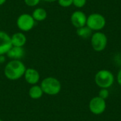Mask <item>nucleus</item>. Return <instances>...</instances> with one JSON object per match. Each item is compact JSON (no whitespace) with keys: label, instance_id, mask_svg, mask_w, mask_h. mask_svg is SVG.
Wrapping results in <instances>:
<instances>
[{"label":"nucleus","instance_id":"1","mask_svg":"<svg viewBox=\"0 0 121 121\" xmlns=\"http://www.w3.org/2000/svg\"><path fill=\"white\" fill-rule=\"evenodd\" d=\"M26 67L19 60H11L5 66L4 74L6 79L16 81L23 77Z\"/></svg>","mask_w":121,"mask_h":121},{"label":"nucleus","instance_id":"2","mask_svg":"<svg viewBox=\"0 0 121 121\" xmlns=\"http://www.w3.org/2000/svg\"><path fill=\"white\" fill-rule=\"evenodd\" d=\"M40 86H41L43 93L49 96L57 95L62 89L61 82L53 77H48L43 79Z\"/></svg>","mask_w":121,"mask_h":121},{"label":"nucleus","instance_id":"3","mask_svg":"<svg viewBox=\"0 0 121 121\" xmlns=\"http://www.w3.org/2000/svg\"><path fill=\"white\" fill-rule=\"evenodd\" d=\"M94 80L96 84L101 89H108L113 84L115 77L110 70L101 69L96 74Z\"/></svg>","mask_w":121,"mask_h":121},{"label":"nucleus","instance_id":"4","mask_svg":"<svg viewBox=\"0 0 121 121\" xmlns=\"http://www.w3.org/2000/svg\"><path fill=\"white\" fill-rule=\"evenodd\" d=\"M106 23V21L103 15L101 13H94L90 14L87 17L86 26L93 31H99L105 27Z\"/></svg>","mask_w":121,"mask_h":121},{"label":"nucleus","instance_id":"5","mask_svg":"<svg viewBox=\"0 0 121 121\" xmlns=\"http://www.w3.org/2000/svg\"><path fill=\"white\" fill-rule=\"evenodd\" d=\"M108 38L105 33L97 31L92 34L91 37V45L94 50L101 52L104 50L107 46Z\"/></svg>","mask_w":121,"mask_h":121},{"label":"nucleus","instance_id":"6","mask_svg":"<svg viewBox=\"0 0 121 121\" xmlns=\"http://www.w3.org/2000/svg\"><path fill=\"white\" fill-rule=\"evenodd\" d=\"M35 24V21L33 16L28 13H22L18 16L16 20V26L22 32L31 30Z\"/></svg>","mask_w":121,"mask_h":121},{"label":"nucleus","instance_id":"7","mask_svg":"<svg viewBox=\"0 0 121 121\" xmlns=\"http://www.w3.org/2000/svg\"><path fill=\"white\" fill-rule=\"evenodd\" d=\"M89 108L93 114L101 115L104 113L106 109V100L100 98L98 96H95L90 100L89 104Z\"/></svg>","mask_w":121,"mask_h":121},{"label":"nucleus","instance_id":"8","mask_svg":"<svg viewBox=\"0 0 121 121\" xmlns=\"http://www.w3.org/2000/svg\"><path fill=\"white\" fill-rule=\"evenodd\" d=\"M87 16L82 11H76L73 12L70 17V21L73 26L76 28H79L86 25Z\"/></svg>","mask_w":121,"mask_h":121},{"label":"nucleus","instance_id":"9","mask_svg":"<svg viewBox=\"0 0 121 121\" xmlns=\"http://www.w3.org/2000/svg\"><path fill=\"white\" fill-rule=\"evenodd\" d=\"M12 47L11 36L5 31L0 30V55H4Z\"/></svg>","mask_w":121,"mask_h":121},{"label":"nucleus","instance_id":"10","mask_svg":"<svg viewBox=\"0 0 121 121\" xmlns=\"http://www.w3.org/2000/svg\"><path fill=\"white\" fill-rule=\"evenodd\" d=\"M24 79L25 81L30 84V85H35L37 84L40 79V75L38 70L34 68H26V72L24 73Z\"/></svg>","mask_w":121,"mask_h":121},{"label":"nucleus","instance_id":"11","mask_svg":"<svg viewBox=\"0 0 121 121\" xmlns=\"http://www.w3.org/2000/svg\"><path fill=\"white\" fill-rule=\"evenodd\" d=\"M12 46L23 47L27 41V38L23 32H16L11 36Z\"/></svg>","mask_w":121,"mask_h":121},{"label":"nucleus","instance_id":"12","mask_svg":"<svg viewBox=\"0 0 121 121\" xmlns=\"http://www.w3.org/2000/svg\"><path fill=\"white\" fill-rule=\"evenodd\" d=\"M6 55L11 60H20L22 57H24L25 50L23 49V47L12 46Z\"/></svg>","mask_w":121,"mask_h":121},{"label":"nucleus","instance_id":"13","mask_svg":"<svg viewBox=\"0 0 121 121\" xmlns=\"http://www.w3.org/2000/svg\"><path fill=\"white\" fill-rule=\"evenodd\" d=\"M44 94L43 89L40 85L35 84V85H32L31 87L28 90V96H30V99H34V100H38L40 99L43 95Z\"/></svg>","mask_w":121,"mask_h":121},{"label":"nucleus","instance_id":"14","mask_svg":"<svg viewBox=\"0 0 121 121\" xmlns=\"http://www.w3.org/2000/svg\"><path fill=\"white\" fill-rule=\"evenodd\" d=\"M31 16L35 21H43L46 19L48 16V13L45 9L38 7L34 9Z\"/></svg>","mask_w":121,"mask_h":121},{"label":"nucleus","instance_id":"15","mask_svg":"<svg viewBox=\"0 0 121 121\" xmlns=\"http://www.w3.org/2000/svg\"><path fill=\"white\" fill-rule=\"evenodd\" d=\"M92 32H93V30H91L86 26L77 28V35L83 39H87V38L91 37V35L93 34Z\"/></svg>","mask_w":121,"mask_h":121},{"label":"nucleus","instance_id":"16","mask_svg":"<svg viewBox=\"0 0 121 121\" xmlns=\"http://www.w3.org/2000/svg\"><path fill=\"white\" fill-rule=\"evenodd\" d=\"M110 93L108 91V89H101L99 91V95L98 96H99L100 98L106 100L108 97H109Z\"/></svg>","mask_w":121,"mask_h":121},{"label":"nucleus","instance_id":"17","mask_svg":"<svg viewBox=\"0 0 121 121\" xmlns=\"http://www.w3.org/2000/svg\"><path fill=\"white\" fill-rule=\"evenodd\" d=\"M59 5L64 8H67L73 4V0H57Z\"/></svg>","mask_w":121,"mask_h":121},{"label":"nucleus","instance_id":"18","mask_svg":"<svg viewBox=\"0 0 121 121\" xmlns=\"http://www.w3.org/2000/svg\"><path fill=\"white\" fill-rule=\"evenodd\" d=\"M86 1L87 0H73V4L75 7L77 8H82L84 7L86 4Z\"/></svg>","mask_w":121,"mask_h":121},{"label":"nucleus","instance_id":"19","mask_svg":"<svg viewBox=\"0 0 121 121\" xmlns=\"http://www.w3.org/2000/svg\"><path fill=\"white\" fill-rule=\"evenodd\" d=\"M40 1L41 0H24V3L28 6L34 7V6H36L37 5H38V4L40 3Z\"/></svg>","mask_w":121,"mask_h":121},{"label":"nucleus","instance_id":"20","mask_svg":"<svg viewBox=\"0 0 121 121\" xmlns=\"http://www.w3.org/2000/svg\"><path fill=\"white\" fill-rule=\"evenodd\" d=\"M117 82L121 86V69L118 71L117 74Z\"/></svg>","mask_w":121,"mask_h":121},{"label":"nucleus","instance_id":"21","mask_svg":"<svg viewBox=\"0 0 121 121\" xmlns=\"http://www.w3.org/2000/svg\"><path fill=\"white\" fill-rule=\"evenodd\" d=\"M4 62V56L0 55V63H2Z\"/></svg>","mask_w":121,"mask_h":121},{"label":"nucleus","instance_id":"22","mask_svg":"<svg viewBox=\"0 0 121 121\" xmlns=\"http://www.w3.org/2000/svg\"><path fill=\"white\" fill-rule=\"evenodd\" d=\"M43 1H45V2H48V3H51V2H55V1H57V0H42Z\"/></svg>","mask_w":121,"mask_h":121},{"label":"nucleus","instance_id":"23","mask_svg":"<svg viewBox=\"0 0 121 121\" xmlns=\"http://www.w3.org/2000/svg\"><path fill=\"white\" fill-rule=\"evenodd\" d=\"M6 0H0V6H2L4 4H5Z\"/></svg>","mask_w":121,"mask_h":121},{"label":"nucleus","instance_id":"24","mask_svg":"<svg viewBox=\"0 0 121 121\" xmlns=\"http://www.w3.org/2000/svg\"><path fill=\"white\" fill-rule=\"evenodd\" d=\"M0 121H3V120H1V119L0 118Z\"/></svg>","mask_w":121,"mask_h":121}]
</instances>
